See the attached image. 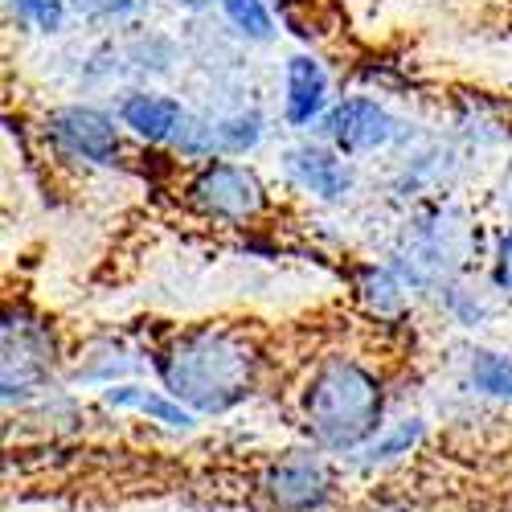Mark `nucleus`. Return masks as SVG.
Returning <instances> with one entry per match:
<instances>
[{
	"instance_id": "1",
	"label": "nucleus",
	"mask_w": 512,
	"mask_h": 512,
	"mask_svg": "<svg viewBox=\"0 0 512 512\" xmlns=\"http://www.w3.org/2000/svg\"><path fill=\"white\" fill-rule=\"evenodd\" d=\"M156 373L189 414H226L259 390L263 353L234 324H193L156 353Z\"/></svg>"
},
{
	"instance_id": "2",
	"label": "nucleus",
	"mask_w": 512,
	"mask_h": 512,
	"mask_svg": "<svg viewBox=\"0 0 512 512\" xmlns=\"http://www.w3.org/2000/svg\"><path fill=\"white\" fill-rule=\"evenodd\" d=\"M304 431L320 451H357L381 431L386 390L357 357H324L300 394Z\"/></svg>"
},
{
	"instance_id": "3",
	"label": "nucleus",
	"mask_w": 512,
	"mask_h": 512,
	"mask_svg": "<svg viewBox=\"0 0 512 512\" xmlns=\"http://www.w3.org/2000/svg\"><path fill=\"white\" fill-rule=\"evenodd\" d=\"M480 250L476 218L459 201H422L402 222L390 267L406 279L410 291H447L455 279L467 275V263Z\"/></svg>"
},
{
	"instance_id": "4",
	"label": "nucleus",
	"mask_w": 512,
	"mask_h": 512,
	"mask_svg": "<svg viewBox=\"0 0 512 512\" xmlns=\"http://www.w3.org/2000/svg\"><path fill=\"white\" fill-rule=\"evenodd\" d=\"M0 345H5V402L33 398L50 386L58 369V340H54V324L37 308L9 304Z\"/></svg>"
},
{
	"instance_id": "5",
	"label": "nucleus",
	"mask_w": 512,
	"mask_h": 512,
	"mask_svg": "<svg viewBox=\"0 0 512 512\" xmlns=\"http://www.w3.org/2000/svg\"><path fill=\"white\" fill-rule=\"evenodd\" d=\"M185 197L201 218L226 222V226H246L254 218H263L267 205H271V193H267L263 177L242 160L197 164L189 185H185Z\"/></svg>"
},
{
	"instance_id": "6",
	"label": "nucleus",
	"mask_w": 512,
	"mask_h": 512,
	"mask_svg": "<svg viewBox=\"0 0 512 512\" xmlns=\"http://www.w3.org/2000/svg\"><path fill=\"white\" fill-rule=\"evenodd\" d=\"M46 140L58 156L87 164V168H115L123 160V123L115 111L95 103H62L46 115Z\"/></svg>"
},
{
	"instance_id": "7",
	"label": "nucleus",
	"mask_w": 512,
	"mask_h": 512,
	"mask_svg": "<svg viewBox=\"0 0 512 512\" xmlns=\"http://www.w3.org/2000/svg\"><path fill=\"white\" fill-rule=\"evenodd\" d=\"M402 119L373 95H345L336 99L332 111L320 123V140L332 144L340 156L361 160V156H377L390 152L402 140Z\"/></svg>"
},
{
	"instance_id": "8",
	"label": "nucleus",
	"mask_w": 512,
	"mask_h": 512,
	"mask_svg": "<svg viewBox=\"0 0 512 512\" xmlns=\"http://www.w3.org/2000/svg\"><path fill=\"white\" fill-rule=\"evenodd\" d=\"M283 181L320 205H345L357 193V168L324 140H295L279 152Z\"/></svg>"
},
{
	"instance_id": "9",
	"label": "nucleus",
	"mask_w": 512,
	"mask_h": 512,
	"mask_svg": "<svg viewBox=\"0 0 512 512\" xmlns=\"http://www.w3.org/2000/svg\"><path fill=\"white\" fill-rule=\"evenodd\" d=\"M263 488L279 512H320L328 504L336 480H332V467L320 451H291L267 472Z\"/></svg>"
},
{
	"instance_id": "10",
	"label": "nucleus",
	"mask_w": 512,
	"mask_h": 512,
	"mask_svg": "<svg viewBox=\"0 0 512 512\" xmlns=\"http://www.w3.org/2000/svg\"><path fill=\"white\" fill-rule=\"evenodd\" d=\"M332 111V78L328 66L300 50L283 62V123L295 132H320L324 115Z\"/></svg>"
},
{
	"instance_id": "11",
	"label": "nucleus",
	"mask_w": 512,
	"mask_h": 512,
	"mask_svg": "<svg viewBox=\"0 0 512 512\" xmlns=\"http://www.w3.org/2000/svg\"><path fill=\"white\" fill-rule=\"evenodd\" d=\"M115 115L123 123V132L136 136L140 144L173 148V140L181 136V127L189 119V107L177 95H164L156 87H136V91H123Z\"/></svg>"
},
{
	"instance_id": "12",
	"label": "nucleus",
	"mask_w": 512,
	"mask_h": 512,
	"mask_svg": "<svg viewBox=\"0 0 512 512\" xmlns=\"http://www.w3.org/2000/svg\"><path fill=\"white\" fill-rule=\"evenodd\" d=\"M353 291H357V304L373 316V320H402L410 312V287L406 279L390 267V263H357L349 271Z\"/></svg>"
},
{
	"instance_id": "13",
	"label": "nucleus",
	"mask_w": 512,
	"mask_h": 512,
	"mask_svg": "<svg viewBox=\"0 0 512 512\" xmlns=\"http://www.w3.org/2000/svg\"><path fill=\"white\" fill-rule=\"evenodd\" d=\"M213 123H218V156L222 160H242L267 140V119L254 107H234L226 115H213Z\"/></svg>"
},
{
	"instance_id": "14",
	"label": "nucleus",
	"mask_w": 512,
	"mask_h": 512,
	"mask_svg": "<svg viewBox=\"0 0 512 512\" xmlns=\"http://www.w3.org/2000/svg\"><path fill=\"white\" fill-rule=\"evenodd\" d=\"M103 402L115 406V410H140V414H152L156 422H168V426H193V414L173 402L164 390H144V386H111L103 390Z\"/></svg>"
},
{
	"instance_id": "15",
	"label": "nucleus",
	"mask_w": 512,
	"mask_h": 512,
	"mask_svg": "<svg viewBox=\"0 0 512 512\" xmlns=\"http://www.w3.org/2000/svg\"><path fill=\"white\" fill-rule=\"evenodd\" d=\"M209 5H218L226 25L242 41H254V46H263V41H271L279 33L275 29V13H271V0H209Z\"/></svg>"
},
{
	"instance_id": "16",
	"label": "nucleus",
	"mask_w": 512,
	"mask_h": 512,
	"mask_svg": "<svg viewBox=\"0 0 512 512\" xmlns=\"http://www.w3.org/2000/svg\"><path fill=\"white\" fill-rule=\"evenodd\" d=\"M492 283L488 287H472L467 279H455L447 291H439V300H443V308H447V316L455 320V324H463V328H484L488 320H492V312H496V304H492Z\"/></svg>"
},
{
	"instance_id": "17",
	"label": "nucleus",
	"mask_w": 512,
	"mask_h": 512,
	"mask_svg": "<svg viewBox=\"0 0 512 512\" xmlns=\"http://www.w3.org/2000/svg\"><path fill=\"white\" fill-rule=\"evenodd\" d=\"M467 381H472L476 394L512 406V353L476 349L472 353V365H467Z\"/></svg>"
},
{
	"instance_id": "18",
	"label": "nucleus",
	"mask_w": 512,
	"mask_h": 512,
	"mask_svg": "<svg viewBox=\"0 0 512 512\" xmlns=\"http://www.w3.org/2000/svg\"><path fill=\"white\" fill-rule=\"evenodd\" d=\"M13 21L29 33H41V37H58L70 21V0H5Z\"/></svg>"
},
{
	"instance_id": "19",
	"label": "nucleus",
	"mask_w": 512,
	"mask_h": 512,
	"mask_svg": "<svg viewBox=\"0 0 512 512\" xmlns=\"http://www.w3.org/2000/svg\"><path fill=\"white\" fill-rule=\"evenodd\" d=\"M422 439V418H402L390 431H381L373 443H369V459L381 463V459H398V455H410V447Z\"/></svg>"
},
{
	"instance_id": "20",
	"label": "nucleus",
	"mask_w": 512,
	"mask_h": 512,
	"mask_svg": "<svg viewBox=\"0 0 512 512\" xmlns=\"http://www.w3.org/2000/svg\"><path fill=\"white\" fill-rule=\"evenodd\" d=\"M148 0H70V9L78 17H87L95 25H119V21H132Z\"/></svg>"
},
{
	"instance_id": "21",
	"label": "nucleus",
	"mask_w": 512,
	"mask_h": 512,
	"mask_svg": "<svg viewBox=\"0 0 512 512\" xmlns=\"http://www.w3.org/2000/svg\"><path fill=\"white\" fill-rule=\"evenodd\" d=\"M488 283L500 291V295H508L512 300V222L496 234V242H492V254H488Z\"/></svg>"
},
{
	"instance_id": "22",
	"label": "nucleus",
	"mask_w": 512,
	"mask_h": 512,
	"mask_svg": "<svg viewBox=\"0 0 512 512\" xmlns=\"http://www.w3.org/2000/svg\"><path fill=\"white\" fill-rule=\"evenodd\" d=\"M271 5H287V0H271Z\"/></svg>"
}]
</instances>
